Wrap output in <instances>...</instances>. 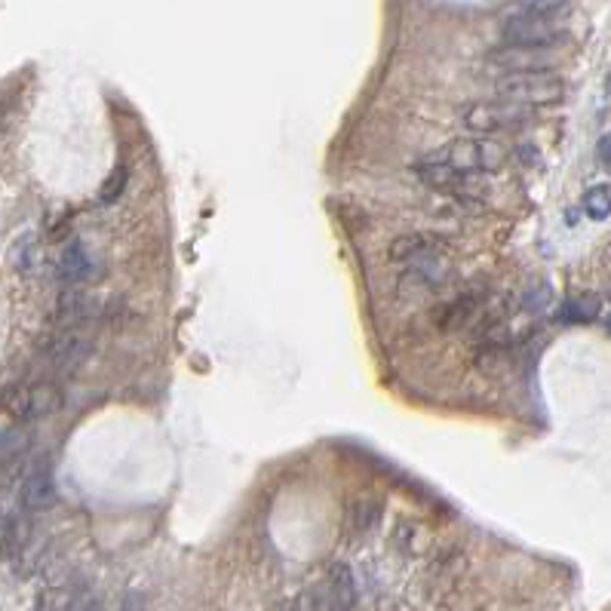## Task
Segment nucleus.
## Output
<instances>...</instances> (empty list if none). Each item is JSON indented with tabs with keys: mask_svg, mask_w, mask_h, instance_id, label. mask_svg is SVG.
<instances>
[{
	"mask_svg": "<svg viewBox=\"0 0 611 611\" xmlns=\"http://www.w3.org/2000/svg\"><path fill=\"white\" fill-rule=\"evenodd\" d=\"M62 406H65V394L53 381H19L0 390V409L16 424H34L40 418H50Z\"/></svg>",
	"mask_w": 611,
	"mask_h": 611,
	"instance_id": "f257e3e1",
	"label": "nucleus"
},
{
	"mask_svg": "<svg viewBox=\"0 0 611 611\" xmlns=\"http://www.w3.org/2000/svg\"><path fill=\"white\" fill-rule=\"evenodd\" d=\"M357 602V581L351 565L332 562L329 572L295 599V611H351Z\"/></svg>",
	"mask_w": 611,
	"mask_h": 611,
	"instance_id": "f03ea898",
	"label": "nucleus"
},
{
	"mask_svg": "<svg viewBox=\"0 0 611 611\" xmlns=\"http://www.w3.org/2000/svg\"><path fill=\"white\" fill-rule=\"evenodd\" d=\"M498 96L526 108L556 105L565 96V80L553 71H507L498 80Z\"/></svg>",
	"mask_w": 611,
	"mask_h": 611,
	"instance_id": "7ed1b4c3",
	"label": "nucleus"
},
{
	"mask_svg": "<svg viewBox=\"0 0 611 611\" xmlns=\"http://www.w3.org/2000/svg\"><path fill=\"white\" fill-rule=\"evenodd\" d=\"M415 176L436 194H446L452 200H470L476 194V182L467 172H461L458 166H452L440 151L436 154H427L421 160H415L412 166Z\"/></svg>",
	"mask_w": 611,
	"mask_h": 611,
	"instance_id": "20e7f679",
	"label": "nucleus"
},
{
	"mask_svg": "<svg viewBox=\"0 0 611 611\" xmlns=\"http://www.w3.org/2000/svg\"><path fill=\"white\" fill-rule=\"evenodd\" d=\"M529 120L526 105H516L507 99L498 102H473L461 111V123L470 129V133L479 136H498V133H510V129L522 126Z\"/></svg>",
	"mask_w": 611,
	"mask_h": 611,
	"instance_id": "39448f33",
	"label": "nucleus"
},
{
	"mask_svg": "<svg viewBox=\"0 0 611 611\" xmlns=\"http://www.w3.org/2000/svg\"><path fill=\"white\" fill-rule=\"evenodd\" d=\"M501 37L507 47H556L565 40V31L553 22V16H538L519 10L501 22Z\"/></svg>",
	"mask_w": 611,
	"mask_h": 611,
	"instance_id": "423d86ee",
	"label": "nucleus"
},
{
	"mask_svg": "<svg viewBox=\"0 0 611 611\" xmlns=\"http://www.w3.org/2000/svg\"><path fill=\"white\" fill-rule=\"evenodd\" d=\"M452 166H458L467 176H483V172H498L507 160L504 145L492 139H458L440 151Z\"/></svg>",
	"mask_w": 611,
	"mask_h": 611,
	"instance_id": "0eeeda50",
	"label": "nucleus"
},
{
	"mask_svg": "<svg viewBox=\"0 0 611 611\" xmlns=\"http://www.w3.org/2000/svg\"><path fill=\"white\" fill-rule=\"evenodd\" d=\"M449 252L446 240L440 234H427V231H409L390 240L387 246V261L394 265H412V268H424L433 265L436 258H443Z\"/></svg>",
	"mask_w": 611,
	"mask_h": 611,
	"instance_id": "6e6552de",
	"label": "nucleus"
},
{
	"mask_svg": "<svg viewBox=\"0 0 611 611\" xmlns=\"http://www.w3.org/2000/svg\"><path fill=\"white\" fill-rule=\"evenodd\" d=\"M19 501L25 510H47L56 501V483H53V470L50 464H34L25 479H22V489H19Z\"/></svg>",
	"mask_w": 611,
	"mask_h": 611,
	"instance_id": "1a4fd4ad",
	"label": "nucleus"
},
{
	"mask_svg": "<svg viewBox=\"0 0 611 611\" xmlns=\"http://www.w3.org/2000/svg\"><path fill=\"white\" fill-rule=\"evenodd\" d=\"M90 351H93V344L86 341L83 335L65 332V335H56L47 347H43V357L50 360L53 369L71 372V369H77L86 357H90Z\"/></svg>",
	"mask_w": 611,
	"mask_h": 611,
	"instance_id": "9d476101",
	"label": "nucleus"
},
{
	"mask_svg": "<svg viewBox=\"0 0 611 611\" xmlns=\"http://www.w3.org/2000/svg\"><path fill=\"white\" fill-rule=\"evenodd\" d=\"M56 274H59V280H62V283H68V286L90 283V280H93V274H96V261H93L90 249H86L80 240L68 243V246L59 252Z\"/></svg>",
	"mask_w": 611,
	"mask_h": 611,
	"instance_id": "9b49d317",
	"label": "nucleus"
},
{
	"mask_svg": "<svg viewBox=\"0 0 611 611\" xmlns=\"http://www.w3.org/2000/svg\"><path fill=\"white\" fill-rule=\"evenodd\" d=\"M492 62L507 71H550L553 50L550 47H504L492 53Z\"/></svg>",
	"mask_w": 611,
	"mask_h": 611,
	"instance_id": "f8f14e48",
	"label": "nucleus"
},
{
	"mask_svg": "<svg viewBox=\"0 0 611 611\" xmlns=\"http://www.w3.org/2000/svg\"><path fill=\"white\" fill-rule=\"evenodd\" d=\"M479 311H483V304H479L476 295H461L455 301H449L446 308L436 311V326H440L443 332H455V329H464L470 320L479 317Z\"/></svg>",
	"mask_w": 611,
	"mask_h": 611,
	"instance_id": "ddd939ff",
	"label": "nucleus"
},
{
	"mask_svg": "<svg viewBox=\"0 0 611 611\" xmlns=\"http://www.w3.org/2000/svg\"><path fill=\"white\" fill-rule=\"evenodd\" d=\"M378 519H381V501L378 498H360V501H354L351 507H347L344 526L351 529L354 535H363L372 526H378Z\"/></svg>",
	"mask_w": 611,
	"mask_h": 611,
	"instance_id": "4468645a",
	"label": "nucleus"
},
{
	"mask_svg": "<svg viewBox=\"0 0 611 611\" xmlns=\"http://www.w3.org/2000/svg\"><path fill=\"white\" fill-rule=\"evenodd\" d=\"M28 452V436L22 430H0V470H16Z\"/></svg>",
	"mask_w": 611,
	"mask_h": 611,
	"instance_id": "2eb2a0df",
	"label": "nucleus"
},
{
	"mask_svg": "<svg viewBox=\"0 0 611 611\" xmlns=\"http://www.w3.org/2000/svg\"><path fill=\"white\" fill-rule=\"evenodd\" d=\"M599 311H602V301L596 295H578V298L562 304L559 320L562 323H590V320H596Z\"/></svg>",
	"mask_w": 611,
	"mask_h": 611,
	"instance_id": "dca6fc26",
	"label": "nucleus"
},
{
	"mask_svg": "<svg viewBox=\"0 0 611 611\" xmlns=\"http://www.w3.org/2000/svg\"><path fill=\"white\" fill-rule=\"evenodd\" d=\"M584 212H587V218H593V222H605V218L611 215V185L590 188L584 197Z\"/></svg>",
	"mask_w": 611,
	"mask_h": 611,
	"instance_id": "f3484780",
	"label": "nucleus"
},
{
	"mask_svg": "<svg viewBox=\"0 0 611 611\" xmlns=\"http://www.w3.org/2000/svg\"><path fill=\"white\" fill-rule=\"evenodd\" d=\"M126 182H129V169H126V163H117V166L111 169V176L105 179V185H102L99 200H102V203H114V200L126 191Z\"/></svg>",
	"mask_w": 611,
	"mask_h": 611,
	"instance_id": "a211bd4d",
	"label": "nucleus"
},
{
	"mask_svg": "<svg viewBox=\"0 0 611 611\" xmlns=\"http://www.w3.org/2000/svg\"><path fill=\"white\" fill-rule=\"evenodd\" d=\"M565 7V0H519V10L538 13V16H553Z\"/></svg>",
	"mask_w": 611,
	"mask_h": 611,
	"instance_id": "6ab92c4d",
	"label": "nucleus"
},
{
	"mask_svg": "<svg viewBox=\"0 0 611 611\" xmlns=\"http://www.w3.org/2000/svg\"><path fill=\"white\" fill-rule=\"evenodd\" d=\"M74 611H102V608H99V599H96V596L80 593V596H74Z\"/></svg>",
	"mask_w": 611,
	"mask_h": 611,
	"instance_id": "aec40b11",
	"label": "nucleus"
},
{
	"mask_svg": "<svg viewBox=\"0 0 611 611\" xmlns=\"http://www.w3.org/2000/svg\"><path fill=\"white\" fill-rule=\"evenodd\" d=\"M596 154H599V160L611 169V133L608 136H602L599 139V148H596Z\"/></svg>",
	"mask_w": 611,
	"mask_h": 611,
	"instance_id": "412c9836",
	"label": "nucleus"
},
{
	"mask_svg": "<svg viewBox=\"0 0 611 611\" xmlns=\"http://www.w3.org/2000/svg\"><path fill=\"white\" fill-rule=\"evenodd\" d=\"M608 332H611V317H608Z\"/></svg>",
	"mask_w": 611,
	"mask_h": 611,
	"instance_id": "4be33fe9",
	"label": "nucleus"
},
{
	"mask_svg": "<svg viewBox=\"0 0 611 611\" xmlns=\"http://www.w3.org/2000/svg\"><path fill=\"white\" fill-rule=\"evenodd\" d=\"M286 611H295V605H292V608H286Z\"/></svg>",
	"mask_w": 611,
	"mask_h": 611,
	"instance_id": "5701e85b",
	"label": "nucleus"
}]
</instances>
